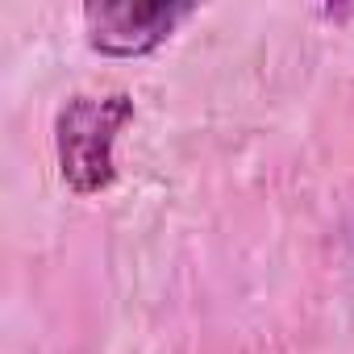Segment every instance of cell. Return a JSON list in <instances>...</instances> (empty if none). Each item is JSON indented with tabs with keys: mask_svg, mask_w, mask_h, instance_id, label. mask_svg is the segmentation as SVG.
<instances>
[{
	"mask_svg": "<svg viewBox=\"0 0 354 354\" xmlns=\"http://www.w3.org/2000/svg\"><path fill=\"white\" fill-rule=\"evenodd\" d=\"M133 121V100L125 92L71 96L55 117V154L63 184L80 196H96L113 184V146L117 133Z\"/></svg>",
	"mask_w": 354,
	"mask_h": 354,
	"instance_id": "obj_1",
	"label": "cell"
},
{
	"mask_svg": "<svg viewBox=\"0 0 354 354\" xmlns=\"http://www.w3.org/2000/svg\"><path fill=\"white\" fill-rule=\"evenodd\" d=\"M192 13L184 0H92L84 5L88 46L113 59L150 55Z\"/></svg>",
	"mask_w": 354,
	"mask_h": 354,
	"instance_id": "obj_2",
	"label": "cell"
}]
</instances>
